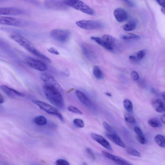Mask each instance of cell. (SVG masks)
<instances>
[{
  "instance_id": "obj_18",
  "label": "cell",
  "mask_w": 165,
  "mask_h": 165,
  "mask_svg": "<svg viewBox=\"0 0 165 165\" xmlns=\"http://www.w3.org/2000/svg\"><path fill=\"white\" fill-rule=\"evenodd\" d=\"M28 51L38 57V58L43 60L44 61L50 63H52L51 60L49 57L46 56L45 55L41 53L40 52L36 49L34 47L30 49Z\"/></svg>"
},
{
  "instance_id": "obj_41",
  "label": "cell",
  "mask_w": 165,
  "mask_h": 165,
  "mask_svg": "<svg viewBox=\"0 0 165 165\" xmlns=\"http://www.w3.org/2000/svg\"><path fill=\"white\" fill-rule=\"evenodd\" d=\"M131 76L132 79L135 81H137L139 78L138 73L135 71H133L131 73Z\"/></svg>"
},
{
  "instance_id": "obj_6",
  "label": "cell",
  "mask_w": 165,
  "mask_h": 165,
  "mask_svg": "<svg viewBox=\"0 0 165 165\" xmlns=\"http://www.w3.org/2000/svg\"><path fill=\"white\" fill-rule=\"evenodd\" d=\"M76 24L81 28L86 30L99 29L104 27L102 23L95 20H80L76 22Z\"/></svg>"
},
{
  "instance_id": "obj_15",
  "label": "cell",
  "mask_w": 165,
  "mask_h": 165,
  "mask_svg": "<svg viewBox=\"0 0 165 165\" xmlns=\"http://www.w3.org/2000/svg\"><path fill=\"white\" fill-rule=\"evenodd\" d=\"M75 94L79 100L84 104L89 107L93 106V103L85 94L79 90L75 91Z\"/></svg>"
},
{
  "instance_id": "obj_17",
  "label": "cell",
  "mask_w": 165,
  "mask_h": 165,
  "mask_svg": "<svg viewBox=\"0 0 165 165\" xmlns=\"http://www.w3.org/2000/svg\"><path fill=\"white\" fill-rule=\"evenodd\" d=\"M152 105L156 111L159 113H163L165 111V104L161 99H156L153 102Z\"/></svg>"
},
{
  "instance_id": "obj_38",
  "label": "cell",
  "mask_w": 165,
  "mask_h": 165,
  "mask_svg": "<svg viewBox=\"0 0 165 165\" xmlns=\"http://www.w3.org/2000/svg\"><path fill=\"white\" fill-rule=\"evenodd\" d=\"M57 165H69V162L65 159H59L56 161Z\"/></svg>"
},
{
  "instance_id": "obj_25",
  "label": "cell",
  "mask_w": 165,
  "mask_h": 165,
  "mask_svg": "<svg viewBox=\"0 0 165 165\" xmlns=\"http://www.w3.org/2000/svg\"><path fill=\"white\" fill-rule=\"evenodd\" d=\"M154 140L159 146L161 147H165V138L164 136L158 135L154 138Z\"/></svg>"
},
{
  "instance_id": "obj_4",
  "label": "cell",
  "mask_w": 165,
  "mask_h": 165,
  "mask_svg": "<svg viewBox=\"0 0 165 165\" xmlns=\"http://www.w3.org/2000/svg\"><path fill=\"white\" fill-rule=\"evenodd\" d=\"M0 24L15 26L24 27L30 24L29 22L22 19L8 17H0Z\"/></svg>"
},
{
  "instance_id": "obj_47",
  "label": "cell",
  "mask_w": 165,
  "mask_h": 165,
  "mask_svg": "<svg viewBox=\"0 0 165 165\" xmlns=\"http://www.w3.org/2000/svg\"><path fill=\"white\" fill-rule=\"evenodd\" d=\"M4 98L1 94H0V104H2L4 102Z\"/></svg>"
},
{
  "instance_id": "obj_50",
  "label": "cell",
  "mask_w": 165,
  "mask_h": 165,
  "mask_svg": "<svg viewBox=\"0 0 165 165\" xmlns=\"http://www.w3.org/2000/svg\"><path fill=\"white\" fill-rule=\"evenodd\" d=\"M106 95L109 97L112 96V94L106 92L105 93Z\"/></svg>"
},
{
  "instance_id": "obj_48",
  "label": "cell",
  "mask_w": 165,
  "mask_h": 165,
  "mask_svg": "<svg viewBox=\"0 0 165 165\" xmlns=\"http://www.w3.org/2000/svg\"><path fill=\"white\" fill-rule=\"evenodd\" d=\"M161 120L162 122L164 124H165V118L164 114L162 115L161 117Z\"/></svg>"
},
{
  "instance_id": "obj_40",
  "label": "cell",
  "mask_w": 165,
  "mask_h": 165,
  "mask_svg": "<svg viewBox=\"0 0 165 165\" xmlns=\"http://www.w3.org/2000/svg\"><path fill=\"white\" fill-rule=\"evenodd\" d=\"M10 90H11L13 93L18 96L22 97H24L25 96V94H24L20 93L18 91L16 90H14V89L11 88H10Z\"/></svg>"
},
{
  "instance_id": "obj_21",
  "label": "cell",
  "mask_w": 165,
  "mask_h": 165,
  "mask_svg": "<svg viewBox=\"0 0 165 165\" xmlns=\"http://www.w3.org/2000/svg\"><path fill=\"white\" fill-rule=\"evenodd\" d=\"M93 72L94 76L98 80H101L103 77V73L102 72L100 68L98 66L94 67Z\"/></svg>"
},
{
  "instance_id": "obj_35",
  "label": "cell",
  "mask_w": 165,
  "mask_h": 165,
  "mask_svg": "<svg viewBox=\"0 0 165 165\" xmlns=\"http://www.w3.org/2000/svg\"><path fill=\"white\" fill-rule=\"evenodd\" d=\"M146 53V51L144 50L140 51L137 52L136 57L138 60L142 59L145 56Z\"/></svg>"
},
{
  "instance_id": "obj_49",
  "label": "cell",
  "mask_w": 165,
  "mask_h": 165,
  "mask_svg": "<svg viewBox=\"0 0 165 165\" xmlns=\"http://www.w3.org/2000/svg\"><path fill=\"white\" fill-rule=\"evenodd\" d=\"M162 98H163V100L164 101V99H165V92H162Z\"/></svg>"
},
{
  "instance_id": "obj_27",
  "label": "cell",
  "mask_w": 165,
  "mask_h": 165,
  "mask_svg": "<svg viewBox=\"0 0 165 165\" xmlns=\"http://www.w3.org/2000/svg\"><path fill=\"white\" fill-rule=\"evenodd\" d=\"M123 104L125 108L127 110L130 112L133 111V105L131 102L128 99H125L123 101Z\"/></svg>"
},
{
  "instance_id": "obj_14",
  "label": "cell",
  "mask_w": 165,
  "mask_h": 165,
  "mask_svg": "<svg viewBox=\"0 0 165 165\" xmlns=\"http://www.w3.org/2000/svg\"><path fill=\"white\" fill-rule=\"evenodd\" d=\"M114 14L116 20L119 22H124L128 19L127 13L121 8H118L115 10Z\"/></svg>"
},
{
  "instance_id": "obj_11",
  "label": "cell",
  "mask_w": 165,
  "mask_h": 165,
  "mask_svg": "<svg viewBox=\"0 0 165 165\" xmlns=\"http://www.w3.org/2000/svg\"><path fill=\"white\" fill-rule=\"evenodd\" d=\"M28 13L25 10L15 7H0V15H22Z\"/></svg>"
},
{
  "instance_id": "obj_32",
  "label": "cell",
  "mask_w": 165,
  "mask_h": 165,
  "mask_svg": "<svg viewBox=\"0 0 165 165\" xmlns=\"http://www.w3.org/2000/svg\"><path fill=\"white\" fill-rule=\"evenodd\" d=\"M73 123L76 126L79 128H82L85 126L83 120L80 119H75L73 121Z\"/></svg>"
},
{
  "instance_id": "obj_31",
  "label": "cell",
  "mask_w": 165,
  "mask_h": 165,
  "mask_svg": "<svg viewBox=\"0 0 165 165\" xmlns=\"http://www.w3.org/2000/svg\"><path fill=\"white\" fill-rule=\"evenodd\" d=\"M68 110L71 112L73 113L76 114H83V112L77 107L72 106H69L67 107Z\"/></svg>"
},
{
  "instance_id": "obj_24",
  "label": "cell",
  "mask_w": 165,
  "mask_h": 165,
  "mask_svg": "<svg viewBox=\"0 0 165 165\" xmlns=\"http://www.w3.org/2000/svg\"><path fill=\"white\" fill-rule=\"evenodd\" d=\"M34 122L36 124L39 125H44L47 123V120L45 117L39 116L36 117L34 119Z\"/></svg>"
},
{
  "instance_id": "obj_19",
  "label": "cell",
  "mask_w": 165,
  "mask_h": 165,
  "mask_svg": "<svg viewBox=\"0 0 165 165\" xmlns=\"http://www.w3.org/2000/svg\"><path fill=\"white\" fill-rule=\"evenodd\" d=\"M81 48L84 55L89 60H92L94 59V55L93 52L85 44H83L81 46Z\"/></svg>"
},
{
  "instance_id": "obj_51",
  "label": "cell",
  "mask_w": 165,
  "mask_h": 165,
  "mask_svg": "<svg viewBox=\"0 0 165 165\" xmlns=\"http://www.w3.org/2000/svg\"><path fill=\"white\" fill-rule=\"evenodd\" d=\"M161 11H162V13H164V14H165V11L164 7H162V8L161 9Z\"/></svg>"
},
{
  "instance_id": "obj_52",
  "label": "cell",
  "mask_w": 165,
  "mask_h": 165,
  "mask_svg": "<svg viewBox=\"0 0 165 165\" xmlns=\"http://www.w3.org/2000/svg\"><path fill=\"white\" fill-rule=\"evenodd\" d=\"M2 1V0H0V1Z\"/></svg>"
},
{
  "instance_id": "obj_45",
  "label": "cell",
  "mask_w": 165,
  "mask_h": 165,
  "mask_svg": "<svg viewBox=\"0 0 165 165\" xmlns=\"http://www.w3.org/2000/svg\"><path fill=\"white\" fill-rule=\"evenodd\" d=\"M121 1H124L126 2L127 4L129 5V6L131 7H133L134 6V5L133 3L131 2L129 0H121Z\"/></svg>"
},
{
  "instance_id": "obj_12",
  "label": "cell",
  "mask_w": 165,
  "mask_h": 165,
  "mask_svg": "<svg viewBox=\"0 0 165 165\" xmlns=\"http://www.w3.org/2000/svg\"><path fill=\"white\" fill-rule=\"evenodd\" d=\"M102 153L103 155L106 158L111 160L119 165H131L132 164L129 163L125 159L120 157L113 155L107 152L104 151H102Z\"/></svg>"
},
{
  "instance_id": "obj_10",
  "label": "cell",
  "mask_w": 165,
  "mask_h": 165,
  "mask_svg": "<svg viewBox=\"0 0 165 165\" xmlns=\"http://www.w3.org/2000/svg\"><path fill=\"white\" fill-rule=\"evenodd\" d=\"M40 78L44 85L54 86L58 89L61 92L62 91L61 86L53 76L47 73H43L41 75Z\"/></svg>"
},
{
  "instance_id": "obj_13",
  "label": "cell",
  "mask_w": 165,
  "mask_h": 165,
  "mask_svg": "<svg viewBox=\"0 0 165 165\" xmlns=\"http://www.w3.org/2000/svg\"><path fill=\"white\" fill-rule=\"evenodd\" d=\"M92 138L104 147L110 151L112 150L110 144L102 136L95 133H91Z\"/></svg>"
},
{
  "instance_id": "obj_22",
  "label": "cell",
  "mask_w": 165,
  "mask_h": 165,
  "mask_svg": "<svg viewBox=\"0 0 165 165\" xmlns=\"http://www.w3.org/2000/svg\"><path fill=\"white\" fill-rule=\"evenodd\" d=\"M0 90L6 94L9 98H15L14 94L13 93L11 90L10 88L5 85H0Z\"/></svg>"
},
{
  "instance_id": "obj_7",
  "label": "cell",
  "mask_w": 165,
  "mask_h": 165,
  "mask_svg": "<svg viewBox=\"0 0 165 165\" xmlns=\"http://www.w3.org/2000/svg\"><path fill=\"white\" fill-rule=\"evenodd\" d=\"M44 6L47 9L51 10H65L68 7L60 0H44Z\"/></svg>"
},
{
  "instance_id": "obj_43",
  "label": "cell",
  "mask_w": 165,
  "mask_h": 165,
  "mask_svg": "<svg viewBox=\"0 0 165 165\" xmlns=\"http://www.w3.org/2000/svg\"><path fill=\"white\" fill-rule=\"evenodd\" d=\"M156 1L162 7H165V0H156Z\"/></svg>"
},
{
  "instance_id": "obj_37",
  "label": "cell",
  "mask_w": 165,
  "mask_h": 165,
  "mask_svg": "<svg viewBox=\"0 0 165 165\" xmlns=\"http://www.w3.org/2000/svg\"><path fill=\"white\" fill-rule=\"evenodd\" d=\"M103 125L105 129L110 133H114V130L112 129V127L106 123L104 122L103 123Z\"/></svg>"
},
{
  "instance_id": "obj_1",
  "label": "cell",
  "mask_w": 165,
  "mask_h": 165,
  "mask_svg": "<svg viewBox=\"0 0 165 165\" xmlns=\"http://www.w3.org/2000/svg\"><path fill=\"white\" fill-rule=\"evenodd\" d=\"M43 90L50 102L60 109H64V99L61 91L54 86L45 85L43 86Z\"/></svg>"
},
{
  "instance_id": "obj_46",
  "label": "cell",
  "mask_w": 165,
  "mask_h": 165,
  "mask_svg": "<svg viewBox=\"0 0 165 165\" xmlns=\"http://www.w3.org/2000/svg\"><path fill=\"white\" fill-rule=\"evenodd\" d=\"M129 59L133 61H137L138 60L136 56L133 55L130 56L129 57Z\"/></svg>"
},
{
  "instance_id": "obj_39",
  "label": "cell",
  "mask_w": 165,
  "mask_h": 165,
  "mask_svg": "<svg viewBox=\"0 0 165 165\" xmlns=\"http://www.w3.org/2000/svg\"><path fill=\"white\" fill-rule=\"evenodd\" d=\"M48 51L52 54L59 55V52L57 51V50L56 48L51 47V48H49L48 49Z\"/></svg>"
},
{
  "instance_id": "obj_44",
  "label": "cell",
  "mask_w": 165,
  "mask_h": 165,
  "mask_svg": "<svg viewBox=\"0 0 165 165\" xmlns=\"http://www.w3.org/2000/svg\"><path fill=\"white\" fill-rule=\"evenodd\" d=\"M63 74L66 76H69L70 75V72L67 69H65L62 71Z\"/></svg>"
},
{
  "instance_id": "obj_23",
  "label": "cell",
  "mask_w": 165,
  "mask_h": 165,
  "mask_svg": "<svg viewBox=\"0 0 165 165\" xmlns=\"http://www.w3.org/2000/svg\"><path fill=\"white\" fill-rule=\"evenodd\" d=\"M137 26V22L135 20L130 21L127 24L124 25V29L126 31H131L134 30Z\"/></svg>"
},
{
  "instance_id": "obj_33",
  "label": "cell",
  "mask_w": 165,
  "mask_h": 165,
  "mask_svg": "<svg viewBox=\"0 0 165 165\" xmlns=\"http://www.w3.org/2000/svg\"><path fill=\"white\" fill-rule=\"evenodd\" d=\"M126 121L131 124H135L136 122V120L135 118L130 115H126L125 117Z\"/></svg>"
},
{
  "instance_id": "obj_34",
  "label": "cell",
  "mask_w": 165,
  "mask_h": 165,
  "mask_svg": "<svg viewBox=\"0 0 165 165\" xmlns=\"http://www.w3.org/2000/svg\"><path fill=\"white\" fill-rule=\"evenodd\" d=\"M137 139L138 142L141 144L145 145L147 143L146 139L143 134L138 135Z\"/></svg>"
},
{
  "instance_id": "obj_29",
  "label": "cell",
  "mask_w": 165,
  "mask_h": 165,
  "mask_svg": "<svg viewBox=\"0 0 165 165\" xmlns=\"http://www.w3.org/2000/svg\"><path fill=\"white\" fill-rule=\"evenodd\" d=\"M127 153L133 156L140 158L141 156V154L136 149L132 148H128L127 149Z\"/></svg>"
},
{
  "instance_id": "obj_30",
  "label": "cell",
  "mask_w": 165,
  "mask_h": 165,
  "mask_svg": "<svg viewBox=\"0 0 165 165\" xmlns=\"http://www.w3.org/2000/svg\"><path fill=\"white\" fill-rule=\"evenodd\" d=\"M91 39L96 42L99 45L104 48L106 45V43L101 38L96 37V36H92L91 37Z\"/></svg>"
},
{
  "instance_id": "obj_20",
  "label": "cell",
  "mask_w": 165,
  "mask_h": 165,
  "mask_svg": "<svg viewBox=\"0 0 165 165\" xmlns=\"http://www.w3.org/2000/svg\"><path fill=\"white\" fill-rule=\"evenodd\" d=\"M148 124L151 127L154 128L160 127L162 126V123L159 119L153 118L148 120Z\"/></svg>"
},
{
  "instance_id": "obj_16",
  "label": "cell",
  "mask_w": 165,
  "mask_h": 165,
  "mask_svg": "<svg viewBox=\"0 0 165 165\" xmlns=\"http://www.w3.org/2000/svg\"><path fill=\"white\" fill-rule=\"evenodd\" d=\"M106 137L116 145L123 148L125 147V144L118 135L114 133H107Z\"/></svg>"
},
{
  "instance_id": "obj_9",
  "label": "cell",
  "mask_w": 165,
  "mask_h": 165,
  "mask_svg": "<svg viewBox=\"0 0 165 165\" xmlns=\"http://www.w3.org/2000/svg\"><path fill=\"white\" fill-rule=\"evenodd\" d=\"M10 38L28 51L34 47L31 42L22 35L18 34H13L10 36Z\"/></svg>"
},
{
  "instance_id": "obj_8",
  "label": "cell",
  "mask_w": 165,
  "mask_h": 165,
  "mask_svg": "<svg viewBox=\"0 0 165 165\" xmlns=\"http://www.w3.org/2000/svg\"><path fill=\"white\" fill-rule=\"evenodd\" d=\"M25 61L28 66L39 71H44L47 69L46 65L42 62L32 57H28Z\"/></svg>"
},
{
  "instance_id": "obj_28",
  "label": "cell",
  "mask_w": 165,
  "mask_h": 165,
  "mask_svg": "<svg viewBox=\"0 0 165 165\" xmlns=\"http://www.w3.org/2000/svg\"><path fill=\"white\" fill-rule=\"evenodd\" d=\"M140 36L135 34L129 33L127 35H122L121 36V38L123 40H129L132 39L139 38Z\"/></svg>"
},
{
  "instance_id": "obj_42",
  "label": "cell",
  "mask_w": 165,
  "mask_h": 165,
  "mask_svg": "<svg viewBox=\"0 0 165 165\" xmlns=\"http://www.w3.org/2000/svg\"><path fill=\"white\" fill-rule=\"evenodd\" d=\"M134 130L135 132L138 135H141L143 134L142 131L140 128L138 127H136L134 128Z\"/></svg>"
},
{
  "instance_id": "obj_36",
  "label": "cell",
  "mask_w": 165,
  "mask_h": 165,
  "mask_svg": "<svg viewBox=\"0 0 165 165\" xmlns=\"http://www.w3.org/2000/svg\"><path fill=\"white\" fill-rule=\"evenodd\" d=\"M86 151L88 155L91 159L93 160L95 159L96 156L95 154H94L91 149L90 148H86Z\"/></svg>"
},
{
  "instance_id": "obj_5",
  "label": "cell",
  "mask_w": 165,
  "mask_h": 165,
  "mask_svg": "<svg viewBox=\"0 0 165 165\" xmlns=\"http://www.w3.org/2000/svg\"><path fill=\"white\" fill-rule=\"evenodd\" d=\"M50 35L56 41L61 43H65L69 40L71 32L67 30L54 29L51 31Z\"/></svg>"
},
{
  "instance_id": "obj_2",
  "label": "cell",
  "mask_w": 165,
  "mask_h": 165,
  "mask_svg": "<svg viewBox=\"0 0 165 165\" xmlns=\"http://www.w3.org/2000/svg\"><path fill=\"white\" fill-rule=\"evenodd\" d=\"M64 3L68 6L73 7L86 14L95 15L96 12L90 7L79 0H62Z\"/></svg>"
},
{
  "instance_id": "obj_26",
  "label": "cell",
  "mask_w": 165,
  "mask_h": 165,
  "mask_svg": "<svg viewBox=\"0 0 165 165\" xmlns=\"http://www.w3.org/2000/svg\"><path fill=\"white\" fill-rule=\"evenodd\" d=\"M101 38L106 43L114 46L116 40L112 36L108 35H104L102 36Z\"/></svg>"
},
{
  "instance_id": "obj_3",
  "label": "cell",
  "mask_w": 165,
  "mask_h": 165,
  "mask_svg": "<svg viewBox=\"0 0 165 165\" xmlns=\"http://www.w3.org/2000/svg\"><path fill=\"white\" fill-rule=\"evenodd\" d=\"M32 102L47 113L55 116L62 122H64L63 117L59 110L55 107L43 101L33 100Z\"/></svg>"
}]
</instances>
